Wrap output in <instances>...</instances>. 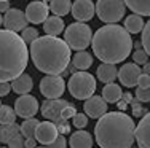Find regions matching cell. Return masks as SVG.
<instances>
[{
	"instance_id": "cell-1",
	"label": "cell",
	"mask_w": 150,
	"mask_h": 148,
	"mask_svg": "<svg viewBox=\"0 0 150 148\" xmlns=\"http://www.w3.org/2000/svg\"><path fill=\"white\" fill-rule=\"evenodd\" d=\"M91 48L99 61L107 64H118L129 58L133 38L125 27L118 24H105L93 34Z\"/></svg>"
},
{
	"instance_id": "cell-2",
	"label": "cell",
	"mask_w": 150,
	"mask_h": 148,
	"mask_svg": "<svg viewBox=\"0 0 150 148\" xmlns=\"http://www.w3.org/2000/svg\"><path fill=\"white\" fill-rule=\"evenodd\" d=\"M94 137L101 148H131L136 140V124L125 112H107L96 123Z\"/></svg>"
},
{
	"instance_id": "cell-3",
	"label": "cell",
	"mask_w": 150,
	"mask_h": 148,
	"mask_svg": "<svg viewBox=\"0 0 150 148\" xmlns=\"http://www.w3.org/2000/svg\"><path fill=\"white\" fill-rule=\"evenodd\" d=\"M29 53L37 70L46 75H61L70 64V48L59 37H38L30 43Z\"/></svg>"
},
{
	"instance_id": "cell-4",
	"label": "cell",
	"mask_w": 150,
	"mask_h": 148,
	"mask_svg": "<svg viewBox=\"0 0 150 148\" xmlns=\"http://www.w3.org/2000/svg\"><path fill=\"white\" fill-rule=\"evenodd\" d=\"M29 62V49L21 35L0 30V81H11L24 73Z\"/></svg>"
},
{
	"instance_id": "cell-5",
	"label": "cell",
	"mask_w": 150,
	"mask_h": 148,
	"mask_svg": "<svg viewBox=\"0 0 150 148\" xmlns=\"http://www.w3.org/2000/svg\"><path fill=\"white\" fill-rule=\"evenodd\" d=\"M93 40V30L85 22H72L64 29V41L69 45L70 49L75 51H83L91 45Z\"/></svg>"
},
{
	"instance_id": "cell-6",
	"label": "cell",
	"mask_w": 150,
	"mask_h": 148,
	"mask_svg": "<svg viewBox=\"0 0 150 148\" xmlns=\"http://www.w3.org/2000/svg\"><path fill=\"white\" fill-rule=\"evenodd\" d=\"M67 88L72 97H75L77 100H86L96 91V78L86 70H80L70 75Z\"/></svg>"
},
{
	"instance_id": "cell-7",
	"label": "cell",
	"mask_w": 150,
	"mask_h": 148,
	"mask_svg": "<svg viewBox=\"0 0 150 148\" xmlns=\"http://www.w3.org/2000/svg\"><path fill=\"white\" fill-rule=\"evenodd\" d=\"M126 13L125 0H98L96 15L105 24H117L123 19Z\"/></svg>"
},
{
	"instance_id": "cell-8",
	"label": "cell",
	"mask_w": 150,
	"mask_h": 148,
	"mask_svg": "<svg viewBox=\"0 0 150 148\" xmlns=\"http://www.w3.org/2000/svg\"><path fill=\"white\" fill-rule=\"evenodd\" d=\"M66 91V81L61 75H46L40 80V93L45 99H59Z\"/></svg>"
},
{
	"instance_id": "cell-9",
	"label": "cell",
	"mask_w": 150,
	"mask_h": 148,
	"mask_svg": "<svg viewBox=\"0 0 150 148\" xmlns=\"http://www.w3.org/2000/svg\"><path fill=\"white\" fill-rule=\"evenodd\" d=\"M38 108H40L38 100L34 96H30V94H23V96H19L15 102L16 115L21 116V118H24V119L34 118V116L37 115Z\"/></svg>"
},
{
	"instance_id": "cell-10",
	"label": "cell",
	"mask_w": 150,
	"mask_h": 148,
	"mask_svg": "<svg viewBox=\"0 0 150 148\" xmlns=\"http://www.w3.org/2000/svg\"><path fill=\"white\" fill-rule=\"evenodd\" d=\"M27 18L26 13L21 11L19 8H10L8 11L3 16V26L6 30H11V32H21L24 27H27Z\"/></svg>"
},
{
	"instance_id": "cell-11",
	"label": "cell",
	"mask_w": 150,
	"mask_h": 148,
	"mask_svg": "<svg viewBox=\"0 0 150 148\" xmlns=\"http://www.w3.org/2000/svg\"><path fill=\"white\" fill-rule=\"evenodd\" d=\"M70 102L64 100V99H46V100L42 104L40 110H42V115H43V118L50 119V121L56 123L61 119V113H62V110L69 105Z\"/></svg>"
},
{
	"instance_id": "cell-12",
	"label": "cell",
	"mask_w": 150,
	"mask_h": 148,
	"mask_svg": "<svg viewBox=\"0 0 150 148\" xmlns=\"http://www.w3.org/2000/svg\"><path fill=\"white\" fill-rule=\"evenodd\" d=\"M141 73H142V69L136 62H128V64H123L118 69V76L117 78L120 80V83L125 88H134L137 84Z\"/></svg>"
},
{
	"instance_id": "cell-13",
	"label": "cell",
	"mask_w": 150,
	"mask_h": 148,
	"mask_svg": "<svg viewBox=\"0 0 150 148\" xmlns=\"http://www.w3.org/2000/svg\"><path fill=\"white\" fill-rule=\"evenodd\" d=\"M72 16L80 22H88L91 21L96 15V5L93 0H75L72 3Z\"/></svg>"
},
{
	"instance_id": "cell-14",
	"label": "cell",
	"mask_w": 150,
	"mask_h": 148,
	"mask_svg": "<svg viewBox=\"0 0 150 148\" xmlns=\"http://www.w3.org/2000/svg\"><path fill=\"white\" fill-rule=\"evenodd\" d=\"M26 18L30 24H43L45 19L50 15V6L46 5L45 2H40V0H34L27 5L26 8Z\"/></svg>"
},
{
	"instance_id": "cell-15",
	"label": "cell",
	"mask_w": 150,
	"mask_h": 148,
	"mask_svg": "<svg viewBox=\"0 0 150 148\" xmlns=\"http://www.w3.org/2000/svg\"><path fill=\"white\" fill-rule=\"evenodd\" d=\"M58 135H59L58 128H56V124L53 121H50V119L38 123L37 129H35V139H37V142L42 143L43 147L48 145V143H51Z\"/></svg>"
},
{
	"instance_id": "cell-16",
	"label": "cell",
	"mask_w": 150,
	"mask_h": 148,
	"mask_svg": "<svg viewBox=\"0 0 150 148\" xmlns=\"http://www.w3.org/2000/svg\"><path fill=\"white\" fill-rule=\"evenodd\" d=\"M83 110H85V113H86L88 118L99 119L102 115L107 113V102L104 100L102 96H94V94H93L90 99L85 100Z\"/></svg>"
},
{
	"instance_id": "cell-17",
	"label": "cell",
	"mask_w": 150,
	"mask_h": 148,
	"mask_svg": "<svg viewBox=\"0 0 150 148\" xmlns=\"http://www.w3.org/2000/svg\"><path fill=\"white\" fill-rule=\"evenodd\" d=\"M136 142L139 148H150V112L142 116L136 126Z\"/></svg>"
},
{
	"instance_id": "cell-18",
	"label": "cell",
	"mask_w": 150,
	"mask_h": 148,
	"mask_svg": "<svg viewBox=\"0 0 150 148\" xmlns=\"http://www.w3.org/2000/svg\"><path fill=\"white\" fill-rule=\"evenodd\" d=\"M34 88V80L29 73H21L19 76H16L15 80H11V91H15L16 94L23 96V94H29Z\"/></svg>"
},
{
	"instance_id": "cell-19",
	"label": "cell",
	"mask_w": 150,
	"mask_h": 148,
	"mask_svg": "<svg viewBox=\"0 0 150 148\" xmlns=\"http://www.w3.org/2000/svg\"><path fill=\"white\" fill-rule=\"evenodd\" d=\"M70 148H91L93 147V135L90 132L78 129L69 137Z\"/></svg>"
},
{
	"instance_id": "cell-20",
	"label": "cell",
	"mask_w": 150,
	"mask_h": 148,
	"mask_svg": "<svg viewBox=\"0 0 150 148\" xmlns=\"http://www.w3.org/2000/svg\"><path fill=\"white\" fill-rule=\"evenodd\" d=\"M96 75H98V80L102 83H113L118 76V69L115 67V64H107V62H102L101 65L96 70Z\"/></svg>"
},
{
	"instance_id": "cell-21",
	"label": "cell",
	"mask_w": 150,
	"mask_h": 148,
	"mask_svg": "<svg viewBox=\"0 0 150 148\" xmlns=\"http://www.w3.org/2000/svg\"><path fill=\"white\" fill-rule=\"evenodd\" d=\"M66 29V22L62 21L61 16H48L43 22V30L46 35H53V37H58L61 32H64Z\"/></svg>"
},
{
	"instance_id": "cell-22",
	"label": "cell",
	"mask_w": 150,
	"mask_h": 148,
	"mask_svg": "<svg viewBox=\"0 0 150 148\" xmlns=\"http://www.w3.org/2000/svg\"><path fill=\"white\" fill-rule=\"evenodd\" d=\"M123 96V91L118 84L115 83H107L104 88H102V97L107 104H117V102Z\"/></svg>"
},
{
	"instance_id": "cell-23",
	"label": "cell",
	"mask_w": 150,
	"mask_h": 148,
	"mask_svg": "<svg viewBox=\"0 0 150 148\" xmlns=\"http://www.w3.org/2000/svg\"><path fill=\"white\" fill-rule=\"evenodd\" d=\"M72 64L77 70H88L93 65V56L88 51H77L72 59Z\"/></svg>"
},
{
	"instance_id": "cell-24",
	"label": "cell",
	"mask_w": 150,
	"mask_h": 148,
	"mask_svg": "<svg viewBox=\"0 0 150 148\" xmlns=\"http://www.w3.org/2000/svg\"><path fill=\"white\" fill-rule=\"evenodd\" d=\"M144 26H145V22H144V19H142V16L141 15H136V13L126 16V19H125V29H126L129 34L142 32Z\"/></svg>"
},
{
	"instance_id": "cell-25",
	"label": "cell",
	"mask_w": 150,
	"mask_h": 148,
	"mask_svg": "<svg viewBox=\"0 0 150 148\" xmlns=\"http://www.w3.org/2000/svg\"><path fill=\"white\" fill-rule=\"evenodd\" d=\"M125 3L136 15L150 16V0H125Z\"/></svg>"
},
{
	"instance_id": "cell-26",
	"label": "cell",
	"mask_w": 150,
	"mask_h": 148,
	"mask_svg": "<svg viewBox=\"0 0 150 148\" xmlns=\"http://www.w3.org/2000/svg\"><path fill=\"white\" fill-rule=\"evenodd\" d=\"M50 11L54 13L56 16H66L70 13V8H72V2L70 0H51L50 2Z\"/></svg>"
},
{
	"instance_id": "cell-27",
	"label": "cell",
	"mask_w": 150,
	"mask_h": 148,
	"mask_svg": "<svg viewBox=\"0 0 150 148\" xmlns=\"http://www.w3.org/2000/svg\"><path fill=\"white\" fill-rule=\"evenodd\" d=\"M21 132V126H18L16 123L13 124H0V142L2 143H8L10 139Z\"/></svg>"
},
{
	"instance_id": "cell-28",
	"label": "cell",
	"mask_w": 150,
	"mask_h": 148,
	"mask_svg": "<svg viewBox=\"0 0 150 148\" xmlns=\"http://www.w3.org/2000/svg\"><path fill=\"white\" fill-rule=\"evenodd\" d=\"M38 119L35 118H27L24 119V123L21 124V134L24 135V139H30V137H35V129L38 126Z\"/></svg>"
},
{
	"instance_id": "cell-29",
	"label": "cell",
	"mask_w": 150,
	"mask_h": 148,
	"mask_svg": "<svg viewBox=\"0 0 150 148\" xmlns=\"http://www.w3.org/2000/svg\"><path fill=\"white\" fill-rule=\"evenodd\" d=\"M16 112L15 108L8 107V105H2L0 107V124H13L16 121Z\"/></svg>"
},
{
	"instance_id": "cell-30",
	"label": "cell",
	"mask_w": 150,
	"mask_h": 148,
	"mask_svg": "<svg viewBox=\"0 0 150 148\" xmlns=\"http://www.w3.org/2000/svg\"><path fill=\"white\" fill-rule=\"evenodd\" d=\"M38 37H40V35H38V30L35 29V27H24V29L21 30V38L26 41V45H30L32 41L37 40Z\"/></svg>"
},
{
	"instance_id": "cell-31",
	"label": "cell",
	"mask_w": 150,
	"mask_h": 148,
	"mask_svg": "<svg viewBox=\"0 0 150 148\" xmlns=\"http://www.w3.org/2000/svg\"><path fill=\"white\" fill-rule=\"evenodd\" d=\"M141 41H142V48H144L145 53L150 56V19H149V22H145L144 29H142V38H141Z\"/></svg>"
},
{
	"instance_id": "cell-32",
	"label": "cell",
	"mask_w": 150,
	"mask_h": 148,
	"mask_svg": "<svg viewBox=\"0 0 150 148\" xmlns=\"http://www.w3.org/2000/svg\"><path fill=\"white\" fill-rule=\"evenodd\" d=\"M72 124L77 129H85L88 126V116L86 113H75V116L72 118Z\"/></svg>"
},
{
	"instance_id": "cell-33",
	"label": "cell",
	"mask_w": 150,
	"mask_h": 148,
	"mask_svg": "<svg viewBox=\"0 0 150 148\" xmlns=\"http://www.w3.org/2000/svg\"><path fill=\"white\" fill-rule=\"evenodd\" d=\"M149 61V54L145 53L144 48H139L133 53V62H136L137 65H144Z\"/></svg>"
},
{
	"instance_id": "cell-34",
	"label": "cell",
	"mask_w": 150,
	"mask_h": 148,
	"mask_svg": "<svg viewBox=\"0 0 150 148\" xmlns=\"http://www.w3.org/2000/svg\"><path fill=\"white\" fill-rule=\"evenodd\" d=\"M136 99L142 104L145 102H150V88H139L136 89Z\"/></svg>"
},
{
	"instance_id": "cell-35",
	"label": "cell",
	"mask_w": 150,
	"mask_h": 148,
	"mask_svg": "<svg viewBox=\"0 0 150 148\" xmlns=\"http://www.w3.org/2000/svg\"><path fill=\"white\" fill-rule=\"evenodd\" d=\"M24 135L23 134H16L13 139H10L8 140V148H26V145H24Z\"/></svg>"
},
{
	"instance_id": "cell-36",
	"label": "cell",
	"mask_w": 150,
	"mask_h": 148,
	"mask_svg": "<svg viewBox=\"0 0 150 148\" xmlns=\"http://www.w3.org/2000/svg\"><path fill=\"white\" fill-rule=\"evenodd\" d=\"M45 147L46 148H66L67 147V140H66V137H64V134H59L51 143H48V145H45Z\"/></svg>"
},
{
	"instance_id": "cell-37",
	"label": "cell",
	"mask_w": 150,
	"mask_h": 148,
	"mask_svg": "<svg viewBox=\"0 0 150 148\" xmlns=\"http://www.w3.org/2000/svg\"><path fill=\"white\" fill-rule=\"evenodd\" d=\"M54 124H56V128H58L59 134H67L70 131V126H69V123H67V119H59Z\"/></svg>"
},
{
	"instance_id": "cell-38",
	"label": "cell",
	"mask_w": 150,
	"mask_h": 148,
	"mask_svg": "<svg viewBox=\"0 0 150 148\" xmlns=\"http://www.w3.org/2000/svg\"><path fill=\"white\" fill-rule=\"evenodd\" d=\"M142 102H139V100H133L131 102V105H133V115L134 116H142L144 113H147V112L142 108Z\"/></svg>"
},
{
	"instance_id": "cell-39",
	"label": "cell",
	"mask_w": 150,
	"mask_h": 148,
	"mask_svg": "<svg viewBox=\"0 0 150 148\" xmlns=\"http://www.w3.org/2000/svg\"><path fill=\"white\" fill-rule=\"evenodd\" d=\"M137 86L139 88H150V75L149 73H141L137 80Z\"/></svg>"
},
{
	"instance_id": "cell-40",
	"label": "cell",
	"mask_w": 150,
	"mask_h": 148,
	"mask_svg": "<svg viewBox=\"0 0 150 148\" xmlns=\"http://www.w3.org/2000/svg\"><path fill=\"white\" fill-rule=\"evenodd\" d=\"M10 91H11V83H8V81H0V97L8 96Z\"/></svg>"
},
{
	"instance_id": "cell-41",
	"label": "cell",
	"mask_w": 150,
	"mask_h": 148,
	"mask_svg": "<svg viewBox=\"0 0 150 148\" xmlns=\"http://www.w3.org/2000/svg\"><path fill=\"white\" fill-rule=\"evenodd\" d=\"M10 8V0H0V13H6Z\"/></svg>"
},
{
	"instance_id": "cell-42",
	"label": "cell",
	"mask_w": 150,
	"mask_h": 148,
	"mask_svg": "<svg viewBox=\"0 0 150 148\" xmlns=\"http://www.w3.org/2000/svg\"><path fill=\"white\" fill-rule=\"evenodd\" d=\"M24 145H26V148H35V147H37V139H35V137L26 139V140H24Z\"/></svg>"
},
{
	"instance_id": "cell-43",
	"label": "cell",
	"mask_w": 150,
	"mask_h": 148,
	"mask_svg": "<svg viewBox=\"0 0 150 148\" xmlns=\"http://www.w3.org/2000/svg\"><path fill=\"white\" fill-rule=\"evenodd\" d=\"M121 99H123V100L126 102V104H131V102H133V96H131L129 93H125L123 96H121Z\"/></svg>"
},
{
	"instance_id": "cell-44",
	"label": "cell",
	"mask_w": 150,
	"mask_h": 148,
	"mask_svg": "<svg viewBox=\"0 0 150 148\" xmlns=\"http://www.w3.org/2000/svg\"><path fill=\"white\" fill-rule=\"evenodd\" d=\"M117 104H118V108H120V110H126V107H128V104H126V102H125V100H121V99H120V100L118 102H117Z\"/></svg>"
},
{
	"instance_id": "cell-45",
	"label": "cell",
	"mask_w": 150,
	"mask_h": 148,
	"mask_svg": "<svg viewBox=\"0 0 150 148\" xmlns=\"http://www.w3.org/2000/svg\"><path fill=\"white\" fill-rule=\"evenodd\" d=\"M142 73H149V75H150V62H149V61L144 64V69H142Z\"/></svg>"
},
{
	"instance_id": "cell-46",
	"label": "cell",
	"mask_w": 150,
	"mask_h": 148,
	"mask_svg": "<svg viewBox=\"0 0 150 148\" xmlns=\"http://www.w3.org/2000/svg\"><path fill=\"white\" fill-rule=\"evenodd\" d=\"M133 46H134L136 49H139V48H142V41H136V43H134V41H133Z\"/></svg>"
},
{
	"instance_id": "cell-47",
	"label": "cell",
	"mask_w": 150,
	"mask_h": 148,
	"mask_svg": "<svg viewBox=\"0 0 150 148\" xmlns=\"http://www.w3.org/2000/svg\"><path fill=\"white\" fill-rule=\"evenodd\" d=\"M0 26H3V16H2V13H0Z\"/></svg>"
},
{
	"instance_id": "cell-48",
	"label": "cell",
	"mask_w": 150,
	"mask_h": 148,
	"mask_svg": "<svg viewBox=\"0 0 150 148\" xmlns=\"http://www.w3.org/2000/svg\"><path fill=\"white\" fill-rule=\"evenodd\" d=\"M42 2H45L46 5H50V2H51V0H42Z\"/></svg>"
},
{
	"instance_id": "cell-49",
	"label": "cell",
	"mask_w": 150,
	"mask_h": 148,
	"mask_svg": "<svg viewBox=\"0 0 150 148\" xmlns=\"http://www.w3.org/2000/svg\"><path fill=\"white\" fill-rule=\"evenodd\" d=\"M35 148H46V147H35Z\"/></svg>"
},
{
	"instance_id": "cell-50",
	"label": "cell",
	"mask_w": 150,
	"mask_h": 148,
	"mask_svg": "<svg viewBox=\"0 0 150 148\" xmlns=\"http://www.w3.org/2000/svg\"><path fill=\"white\" fill-rule=\"evenodd\" d=\"M0 148H8V147H0Z\"/></svg>"
},
{
	"instance_id": "cell-51",
	"label": "cell",
	"mask_w": 150,
	"mask_h": 148,
	"mask_svg": "<svg viewBox=\"0 0 150 148\" xmlns=\"http://www.w3.org/2000/svg\"><path fill=\"white\" fill-rule=\"evenodd\" d=\"M0 107H2V100H0Z\"/></svg>"
},
{
	"instance_id": "cell-52",
	"label": "cell",
	"mask_w": 150,
	"mask_h": 148,
	"mask_svg": "<svg viewBox=\"0 0 150 148\" xmlns=\"http://www.w3.org/2000/svg\"><path fill=\"white\" fill-rule=\"evenodd\" d=\"M131 148H134V147H131ZM137 148H139V147H137Z\"/></svg>"
}]
</instances>
